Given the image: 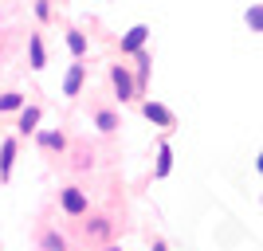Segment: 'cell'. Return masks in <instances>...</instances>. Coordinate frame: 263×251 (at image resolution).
<instances>
[{
  "instance_id": "ac0fdd59",
  "label": "cell",
  "mask_w": 263,
  "mask_h": 251,
  "mask_svg": "<svg viewBox=\"0 0 263 251\" xmlns=\"http://www.w3.org/2000/svg\"><path fill=\"white\" fill-rule=\"evenodd\" d=\"M154 251H165V243H154Z\"/></svg>"
},
{
  "instance_id": "277c9868",
  "label": "cell",
  "mask_w": 263,
  "mask_h": 251,
  "mask_svg": "<svg viewBox=\"0 0 263 251\" xmlns=\"http://www.w3.org/2000/svg\"><path fill=\"white\" fill-rule=\"evenodd\" d=\"M145 35H149V28H145V24H138V28H130V32H126V40H122V55H134V51H138V47L145 44Z\"/></svg>"
},
{
  "instance_id": "e0dca14e",
  "label": "cell",
  "mask_w": 263,
  "mask_h": 251,
  "mask_svg": "<svg viewBox=\"0 0 263 251\" xmlns=\"http://www.w3.org/2000/svg\"><path fill=\"white\" fill-rule=\"evenodd\" d=\"M35 16H40V20H47V16H51V4H47V0H40V4H35Z\"/></svg>"
},
{
  "instance_id": "9c48e42d",
  "label": "cell",
  "mask_w": 263,
  "mask_h": 251,
  "mask_svg": "<svg viewBox=\"0 0 263 251\" xmlns=\"http://www.w3.org/2000/svg\"><path fill=\"white\" fill-rule=\"evenodd\" d=\"M169 169H173V149L161 145V149H157V177H169Z\"/></svg>"
},
{
  "instance_id": "8992f818",
  "label": "cell",
  "mask_w": 263,
  "mask_h": 251,
  "mask_svg": "<svg viewBox=\"0 0 263 251\" xmlns=\"http://www.w3.org/2000/svg\"><path fill=\"white\" fill-rule=\"evenodd\" d=\"M40 118H44V114H40V106H24V110H20V122H16V130H20V133H35Z\"/></svg>"
},
{
  "instance_id": "4fadbf2b",
  "label": "cell",
  "mask_w": 263,
  "mask_h": 251,
  "mask_svg": "<svg viewBox=\"0 0 263 251\" xmlns=\"http://www.w3.org/2000/svg\"><path fill=\"white\" fill-rule=\"evenodd\" d=\"M248 28H252V32H263V4L248 8Z\"/></svg>"
},
{
  "instance_id": "5bb4252c",
  "label": "cell",
  "mask_w": 263,
  "mask_h": 251,
  "mask_svg": "<svg viewBox=\"0 0 263 251\" xmlns=\"http://www.w3.org/2000/svg\"><path fill=\"white\" fill-rule=\"evenodd\" d=\"M44 251H67V240H63V236H55V231H47V236H44Z\"/></svg>"
},
{
  "instance_id": "8fae6325",
  "label": "cell",
  "mask_w": 263,
  "mask_h": 251,
  "mask_svg": "<svg viewBox=\"0 0 263 251\" xmlns=\"http://www.w3.org/2000/svg\"><path fill=\"white\" fill-rule=\"evenodd\" d=\"M95 122H99V130H102V133H114V130H118V118H114L110 110H99V118H95Z\"/></svg>"
},
{
  "instance_id": "d6986e66",
  "label": "cell",
  "mask_w": 263,
  "mask_h": 251,
  "mask_svg": "<svg viewBox=\"0 0 263 251\" xmlns=\"http://www.w3.org/2000/svg\"><path fill=\"white\" fill-rule=\"evenodd\" d=\"M259 169H263V153H259Z\"/></svg>"
},
{
  "instance_id": "5b68a950",
  "label": "cell",
  "mask_w": 263,
  "mask_h": 251,
  "mask_svg": "<svg viewBox=\"0 0 263 251\" xmlns=\"http://www.w3.org/2000/svg\"><path fill=\"white\" fill-rule=\"evenodd\" d=\"M142 114H145L149 122H154V126H173V114H169V110H165L161 102H145V106H142Z\"/></svg>"
},
{
  "instance_id": "52a82bcc",
  "label": "cell",
  "mask_w": 263,
  "mask_h": 251,
  "mask_svg": "<svg viewBox=\"0 0 263 251\" xmlns=\"http://www.w3.org/2000/svg\"><path fill=\"white\" fill-rule=\"evenodd\" d=\"M12 161H16V142H0V177L8 181V173H12Z\"/></svg>"
},
{
  "instance_id": "7c38bea8",
  "label": "cell",
  "mask_w": 263,
  "mask_h": 251,
  "mask_svg": "<svg viewBox=\"0 0 263 251\" xmlns=\"http://www.w3.org/2000/svg\"><path fill=\"white\" fill-rule=\"evenodd\" d=\"M40 145H44V149H63L67 138L63 133H40Z\"/></svg>"
},
{
  "instance_id": "9a60e30c",
  "label": "cell",
  "mask_w": 263,
  "mask_h": 251,
  "mask_svg": "<svg viewBox=\"0 0 263 251\" xmlns=\"http://www.w3.org/2000/svg\"><path fill=\"white\" fill-rule=\"evenodd\" d=\"M24 106V94H0V110H20Z\"/></svg>"
},
{
  "instance_id": "3957f363",
  "label": "cell",
  "mask_w": 263,
  "mask_h": 251,
  "mask_svg": "<svg viewBox=\"0 0 263 251\" xmlns=\"http://www.w3.org/2000/svg\"><path fill=\"white\" fill-rule=\"evenodd\" d=\"M83 75H87L83 63H71V71H67V79H63V94L67 99H75L79 90H83Z\"/></svg>"
},
{
  "instance_id": "6da1fadb",
  "label": "cell",
  "mask_w": 263,
  "mask_h": 251,
  "mask_svg": "<svg viewBox=\"0 0 263 251\" xmlns=\"http://www.w3.org/2000/svg\"><path fill=\"white\" fill-rule=\"evenodd\" d=\"M110 83H114V90H118L122 102L138 94V87H134V79H130V71H126V67H110Z\"/></svg>"
},
{
  "instance_id": "30bf717a",
  "label": "cell",
  "mask_w": 263,
  "mask_h": 251,
  "mask_svg": "<svg viewBox=\"0 0 263 251\" xmlns=\"http://www.w3.org/2000/svg\"><path fill=\"white\" fill-rule=\"evenodd\" d=\"M67 47H71V55H83L87 51V35L83 32H67Z\"/></svg>"
},
{
  "instance_id": "ffe728a7",
  "label": "cell",
  "mask_w": 263,
  "mask_h": 251,
  "mask_svg": "<svg viewBox=\"0 0 263 251\" xmlns=\"http://www.w3.org/2000/svg\"><path fill=\"white\" fill-rule=\"evenodd\" d=\"M106 251H122V247H106Z\"/></svg>"
},
{
  "instance_id": "2e32d148",
  "label": "cell",
  "mask_w": 263,
  "mask_h": 251,
  "mask_svg": "<svg viewBox=\"0 0 263 251\" xmlns=\"http://www.w3.org/2000/svg\"><path fill=\"white\" fill-rule=\"evenodd\" d=\"M106 231H110V224H106V220H95V224H90V228H87V236H95V240H102Z\"/></svg>"
},
{
  "instance_id": "ba28073f",
  "label": "cell",
  "mask_w": 263,
  "mask_h": 251,
  "mask_svg": "<svg viewBox=\"0 0 263 251\" xmlns=\"http://www.w3.org/2000/svg\"><path fill=\"white\" fill-rule=\"evenodd\" d=\"M28 55H32V67H35V71H44V67H47L44 40H40V35H32V40H28Z\"/></svg>"
},
{
  "instance_id": "7a4b0ae2",
  "label": "cell",
  "mask_w": 263,
  "mask_h": 251,
  "mask_svg": "<svg viewBox=\"0 0 263 251\" xmlns=\"http://www.w3.org/2000/svg\"><path fill=\"white\" fill-rule=\"evenodd\" d=\"M59 204H63V212L67 216H83V212H87V197H83V192H79V188H63V192H59Z\"/></svg>"
}]
</instances>
